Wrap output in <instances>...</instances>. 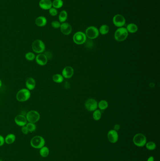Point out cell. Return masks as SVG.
<instances>
[{"instance_id": "6da1fadb", "label": "cell", "mask_w": 160, "mask_h": 161, "mask_svg": "<svg viewBox=\"0 0 160 161\" xmlns=\"http://www.w3.org/2000/svg\"><path fill=\"white\" fill-rule=\"evenodd\" d=\"M30 144L34 148L40 149L45 146V140L42 136H35L31 140Z\"/></svg>"}, {"instance_id": "7a4b0ae2", "label": "cell", "mask_w": 160, "mask_h": 161, "mask_svg": "<svg viewBox=\"0 0 160 161\" xmlns=\"http://www.w3.org/2000/svg\"><path fill=\"white\" fill-rule=\"evenodd\" d=\"M128 35V32L127 31L126 28L121 27L116 30L114 35V37L117 41H122L126 39Z\"/></svg>"}, {"instance_id": "3957f363", "label": "cell", "mask_w": 160, "mask_h": 161, "mask_svg": "<svg viewBox=\"0 0 160 161\" xmlns=\"http://www.w3.org/2000/svg\"><path fill=\"white\" fill-rule=\"evenodd\" d=\"M31 97V92L27 89H22L17 92L16 98L19 102H25L28 100Z\"/></svg>"}, {"instance_id": "277c9868", "label": "cell", "mask_w": 160, "mask_h": 161, "mask_svg": "<svg viewBox=\"0 0 160 161\" xmlns=\"http://www.w3.org/2000/svg\"><path fill=\"white\" fill-rule=\"evenodd\" d=\"M45 44L40 39L35 40L32 44V49L36 53H42L45 50Z\"/></svg>"}, {"instance_id": "5b68a950", "label": "cell", "mask_w": 160, "mask_h": 161, "mask_svg": "<svg viewBox=\"0 0 160 161\" xmlns=\"http://www.w3.org/2000/svg\"><path fill=\"white\" fill-rule=\"evenodd\" d=\"M133 142L138 147H143L147 143V138L142 133H138L134 136Z\"/></svg>"}, {"instance_id": "8992f818", "label": "cell", "mask_w": 160, "mask_h": 161, "mask_svg": "<svg viewBox=\"0 0 160 161\" xmlns=\"http://www.w3.org/2000/svg\"><path fill=\"white\" fill-rule=\"evenodd\" d=\"M27 122L28 123H35L38 122L40 119L39 113L35 110L30 111L26 115Z\"/></svg>"}, {"instance_id": "52a82bcc", "label": "cell", "mask_w": 160, "mask_h": 161, "mask_svg": "<svg viewBox=\"0 0 160 161\" xmlns=\"http://www.w3.org/2000/svg\"><path fill=\"white\" fill-rule=\"evenodd\" d=\"M85 35L89 39H94L98 37L99 35V31L96 27L91 26L86 29Z\"/></svg>"}, {"instance_id": "ba28073f", "label": "cell", "mask_w": 160, "mask_h": 161, "mask_svg": "<svg viewBox=\"0 0 160 161\" xmlns=\"http://www.w3.org/2000/svg\"><path fill=\"white\" fill-rule=\"evenodd\" d=\"M86 36L83 32H78L75 33L73 37V40L76 44L78 45L83 44L86 41Z\"/></svg>"}, {"instance_id": "9c48e42d", "label": "cell", "mask_w": 160, "mask_h": 161, "mask_svg": "<svg viewBox=\"0 0 160 161\" xmlns=\"http://www.w3.org/2000/svg\"><path fill=\"white\" fill-rule=\"evenodd\" d=\"M113 22L116 27H121L125 24V19L123 15L117 14L113 17Z\"/></svg>"}, {"instance_id": "30bf717a", "label": "cell", "mask_w": 160, "mask_h": 161, "mask_svg": "<svg viewBox=\"0 0 160 161\" xmlns=\"http://www.w3.org/2000/svg\"><path fill=\"white\" fill-rule=\"evenodd\" d=\"M85 107L89 111H94L96 110L98 103L94 99H88L85 103Z\"/></svg>"}, {"instance_id": "8fae6325", "label": "cell", "mask_w": 160, "mask_h": 161, "mask_svg": "<svg viewBox=\"0 0 160 161\" xmlns=\"http://www.w3.org/2000/svg\"><path fill=\"white\" fill-rule=\"evenodd\" d=\"M15 123L19 126H25L27 123V120L25 116L23 115H19L15 118Z\"/></svg>"}, {"instance_id": "7c38bea8", "label": "cell", "mask_w": 160, "mask_h": 161, "mask_svg": "<svg viewBox=\"0 0 160 161\" xmlns=\"http://www.w3.org/2000/svg\"><path fill=\"white\" fill-rule=\"evenodd\" d=\"M35 60L37 64L40 65H45L48 63V59L45 54L40 53L37 55L35 57Z\"/></svg>"}, {"instance_id": "4fadbf2b", "label": "cell", "mask_w": 160, "mask_h": 161, "mask_svg": "<svg viewBox=\"0 0 160 161\" xmlns=\"http://www.w3.org/2000/svg\"><path fill=\"white\" fill-rule=\"evenodd\" d=\"M108 138L112 143H116L118 140V134L116 130H111L108 133Z\"/></svg>"}, {"instance_id": "5bb4252c", "label": "cell", "mask_w": 160, "mask_h": 161, "mask_svg": "<svg viewBox=\"0 0 160 161\" xmlns=\"http://www.w3.org/2000/svg\"><path fill=\"white\" fill-rule=\"evenodd\" d=\"M74 74V69L70 66H67L64 68L62 71V75L64 78H70Z\"/></svg>"}, {"instance_id": "9a60e30c", "label": "cell", "mask_w": 160, "mask_h": 161, "mask_svg": "<svg viewBox=\"0 0 160 161\" xmlns=\"http://www.w3.org/2000/svg\"><path fill=\"white\" fill-rule=\"evenodd\" d=\"M60 29L61 32L64 35H70L72 32V26L67 23H62V24H61Z\"/></svg>"}, {"instance_id": "2e32d148", "label": "cell", "mask_w": 160, "mask_h": 161, "mask_svg": "<svg viewBox=\"0 0 160 161\" xmlns=\"http://www.w3.org/2000/svg\"><path fill=\"white\" fill-rule=\"evenodd\" d=\"M39 6L42 9L48 10L52 7V2L51 0H40Z\"/></svg>"}, {"instance_id": "e0dca14e", "label": "cell", "mask_w": 160, "mask_h": 161, "mask_svg": "<svg viewBox=\"0 0 160 161\" xmlns=\"http://www.w3.org/2000/svg\"><path fill=\"white\" fill-rule=\"evenodd\" d=\"M25 85L27 89L29 90V91H32L35 89L36 86V82L33 78L29 77L26 81Z\"/></svg>"}, {"instance_id": "ac0fdd59", "label": "cell", "mask_w": 160, "mask_h": 161, "mask_svg": "<svg viewBox=\"0 0 160 161\" xmlns=\"http://www.w3.org/2000/svg\"><path fill=\"white\" fill-rule=\"evenodd\" d=\"M47 19L44 16H40L37 17L35 20V24L39 27H43L46 25Z\"/></svg>"}, {"instance_id": "d6986e66", "label": "cell", "mask_w": 160, "mask_h": 161, "mask_svg": "<svg viewBox=\"0 0 160 161\" xmlns=\"http://www.w3.org/2000/svg\"><path fill=\"white\" fill-rule=\"evenodd\" d=\"M16 137L15 135L11 133V134L7 135L6 137L5 138V143L9 145H11L16 140Z\"/></svg>"}, {"instance_id": "ffe728a7", "label": "cell", "mask_w": 160, "mask_h": 161, "mask_svg": "<svg viewBox=\"0 0 160 161\" xmlns=\"http://www.w3.org/2000/svg\"><path fill=\"white\" fill-rule=\"evenodd\" d=\"M128 32L131 33H135L138 31V28L137 25L133 23H131L128 25L126 27Z\"/></svg>"}, {"instance_id": "44dd1931", "label": "cell", "mask_w": 160, "mask_h": 161, "mask_svg": "<svg viewBox=\"0 0 160 161\" xmlns=\"http://www.w3.org/2000/svg\"><path fill=\"white\" fill-rule=\"evenodd\" d=\"M40 154L41 157L43 158L47 157L49 154V148L46 146H43L40 148Z\"/></svg>"}, {"instance_id": "7402d4cb", "label": "cell", "mask_w": 160, "mask_h": 161, "mask_svg": "<svg viewBox=\"0 0 160 161\" xmlns=\"http://www.w3.org/2000/svg\"><path fill=\"white\" fill-rule=\"evenodd\" d=\"M68 17L67 12L66 11H62L60 12L59 15V19L60 22L64 23L67 20Z\"/></svg>"}, {"instance_id": "603a6c76", "label": "cell", "mask_w": 160, "mask_h": 161, "mask_svg": "<svg viewBox=\"0 0 160 161\" xmlns=\"http://www.w3.org/2000/svg\"><path fill=\"white\" fill-rule=\"evenodd\" d=\"M64 5V3L62 0H54L52 2V6L56 9H60Z\"/></svg>"}, {"instance_id": "cb8c5ba5", "label": "cell", "mask_w": 160, "mask_h": 161, "mask_svg": "<svg viewBox=\"0 0 160 161\" xmlns=\"http://www.w3.org/2000/svg\"><path fill=\"white\" fill-rule=\"evenodd\" d=\"M52 79H53V81L55 83L60 84V83H62L64 81V78L62 75H60V74H56L53 75Z\"/></svg>"}, {"instance_id": "d4e9b609", "label": "cell", "mask_w": 160, "mask_h": 161, "mask_svg": "<svg viewBox=\"0 0 160 161\" xmlns=\"http://www.w3.org/2000/svg\"><path fill=\"white\" fill-rule=\"evenodd\" d=\"M109 30H110V28L109 26L106 25H102L99 29V33L102 35H106L109 33Z\"/></svg>"}, {"instance_id": "484cf974", "label": "cell", "mask_w": 160, "mask_h": 161, "mask_svg": "<svg viewBox=\"0 0 160 161\" xmlns=\"http://www.w3.org/2000/svg\"><path fill=\"white\" fill-rule=\"evenodd\" d=\"M98 106L101 110H105L108 107V103L106 100H102L98 103Z\"/></svg>"}, {"instance_id": "4316f807", "label": "cell", "mask_w": 160, "mask_h": 161, "mask_svg": "<svg viewBox=\"0 0 160 161\" xmlns=\"http://www.w3.org/2000/svg\"><path fill=\"white\" fill-rule=\"evenodd\" d=\"M145 145L146 148L149 150H153L156 148V144L153 141H150L146 143Z\"/></svg>"}, {"instance_id": "83f0119b", "label": "cell", "mask_w": 160, "mask_h": 161, "mask_svg": "<svg viewBox=\"0 0 160 161\" xmlns=\"http://www.w3.org/2000/svg\"><path fill=\"white\" fill-rule=\"evenodd\" d=\"M26 127L27 128L29 132H33L36 130V126L34 123H28L26 124Z\"/></svg>"}, {"instance_id": "f1b7e54d", "label": "cell", "mask_w": 160, "mask_h": 161, "mask_svg": "<svg viewBox=\"0 0 160 161\" xmlns=\"http://www.w3.org/2000/svg\"><path fill=\"white\" fill-rule=\"evenodd\" d=\"M93 118L95 121H98L101 118L102 113L101 111L99 110H95L93 115Z\"/></svg>"}, {"instance_id": "f546056e", "label": "cell", "mask_w": 160, "mask_h": 161, "mask_svg": "<svg viewBox=\"0 0 160 161\" xmlns=\"http://www.w3.org/2000/svg\"><path fill=\"white\" fill-rule=\"evenodd\" d=\"M35 55L33 52H28L25 55V59L28 61H33L35 59Z\"/></svg>"}, {"instance_id": "4dcf8cb0", "label": "cell", "mask_w": 160, "mask_h": 161, "mask_svg": "<svg viewBox=\"0 0 160 161\" xmlns=\"http://www.w3.org/2000/svg\"><path fill=\"white\" fill-rule=\"evenodd\" d=\"M49 13L52 16H56L57 15L58 12L57 9L54 8H51L49 9Z\"/></svg>"}, {"instance_id": "1f68e13d", "label": "cell", "mask_w": 160, "mask_h": 161, "mask_svg": "<svg viewBox=\"0 0 160 161\" xmlns=\"http://www.w3.org/2000/svg\"><path fill=\"white\" fill-rule=\"evenodd\" d=\"M51 25L54 28H58L60 27L61 24L57 21H53L51 23Z\"/></svg>"}, {"instance_id": "d6a6232c", "label": "cell", "mask_w": 160, "mask_h": 161, "mask_svg": "<svg viewBox=\"0 0 160 161\" xmlns=\"http://www.w3.org/2000/svg\"><path fill=\"white\" fill-rule=\"evenodd\" d=\"M21 132L25 135H27L29 132L27 128V127H26L25 125V126H24L22 127Z\"/></svg>"}, {"instance_id": "836d02e7", "label": "cell", "mask_w": 160, "mask_h": 161, "mask_svg": "<svg viewBox=\"0 0 160 161\" xmlns=\"http://www.w3.org/2000/svg\"><path fill=\"white\" fill-rule=\"evenodd\" d=\"M5 143V138L0 135V147L3 146Z\"/></svg>"}, {"instance_id": "e575fe53", "label": "cell", "mask_w": 160, "mask_h": 161, "mask_svg": "<svg viewBox=\"0 0 160 161\" xmlns=\"http://www.w3.org/2000/svg\"><path fill=\"white\" fill-rule=\"evenodd\" d=\"M120 129V126L119 124H116L114 126V130L118 131Z\"/></svg>"}, {"instance_id": "d590c367", "label": "cell", "mask_w": 160, "mask_h": 161, "mask_svg": "<svg viewBox=\"0 0 160 161\" xmlns=\"http://www.w3.org/2000/svg\"><path fill=\"white\" fill-rule=\"evenodd\" d=\"M155 161V159H154V157L152 156H151L150 157H148L147 161Z\"/></svg>"}, {"instance_id": "8d00e7d4", "label": "cell", "mask_w": 160, "mask_h": 161, "mask_svg": "<svg viewBox=\"0 0 160 161\" xmlns=\"http://www.w3.org/2000/svg\"><path fill=\"white\" fill-rule=\"evenodd\" d=\"M1 85H2V82H1V80L0 79V88L1 87Z\"/></svg>"}, {"instance_id": "74e56055", "label": "cell", "mask_w": 160, "mask_h": 161, "mask_svg": "<svg viewBox=\"0 0 160 161\" xmlns=\"http://www.w3.org/2000/svg\"><path fill=\"white\" fill-rule=\"evenodd\" d=\"M0 161H3V160H1V159H0Z\"/></svg>"}]
</instances>
